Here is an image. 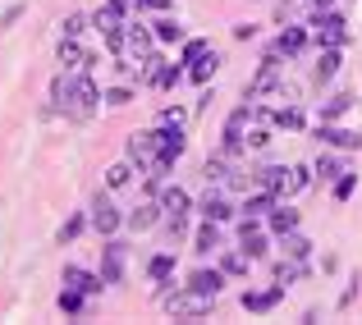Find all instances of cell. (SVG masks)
I'll return each instance as SVG.
<instances>
[{
	"instance_id": "10",
	"label": "cell",
	"mask_w": 362,
	"mask_h": 325,
	"mask_svg": "<svg viewBox=\"0 0 362 325\" xmlns=\"http://www.w3.org/2000/svg\"><path fill=\"white\" fill-rule=\"evenodd\" d=\"M156 142H160V165H175V160L179 156H184V147H188V142H184V133H179V124H165V129H156Z\"/></svg>"
},
{
	"instance_id": "14",
	"label": "cell",
	"mask_w": 362,
	"mask_h": 325,
	"mask_svg": "<svg viewBox=\"0 0 362 325\" xmlns=\"http://www.w3.org/2000/svg\"><path fill=\"white\" fill-rule=\"evenodd\" d=\"M101 280H106V284H119L124 280V243H115V238L106 243V266H101Z\"/></svg>"
},
{
	"instance_id": "32",
	"label": "cell",
	"mask_w": 362,
	"mask_h": 325,
	"mask_svg": "<svg viewBox=\"0 0 362 325\" xmlns=\"http://www.w3.org/2000/svg\"><path fill=\"white\" fill-rule=\"evenodd\" d=\"M202 55H211V42H202V37H193V42H184V55H179V60H184V64H197Z\"/></svg>"
},
{
	"instance_id": "7",
	"label": "cell",
	"mask_w": 362,
	"mask_h": 325,
	"mask_svg": "<svg viewBox=\"0 0 362 325\" xmlns=\"http://www.w3.org/2000/svg\"><path fill=\"white\" fill-rule=\"evenodd\" d=\"M252 179H257V188H266V193H275V197L293 193V165L289 170H284V165H262Z\"/></svg>"
},
{
	"instance_id": "11",
	"label": "cell",
	"mask_w": 362,
	"mask_h": 325,
	"mask_svg": "<svg viewBox=\"0 0 362 325\" xmlns=\"http://www.w3.org/2000/svg\"><path fill=\"white\" fill-rule=\"evenodd\" d=\"M280 298H284V284H271V289H252V293H243V312H252V317H266L271 307H280Z\"/></svg>"
},
{
	"instance_id": "26",
	"label": "cell",
	"mask_w": 362,
	"mask_h": 325,
	"mask_svg": "<svg viewBox=\"0 0 362 325\" xmlns=\"http://www.w3.org/2000/svg\"><path fill=\"white\" fill-rule=\"evenodd\" d=\"M216 247H221V225L206 220V225L197 229V252H216Z\"/></svg>"
},
{
	"instance_id": "15",
	"label": "cell",
	"mask_w": 362,
	"mask_h": 325,
	"mask_svg": "<svg viewBox=\"0 0 362 325\" xmlns=\"http://www.w3.org/2000/svg\"><path fill=\"white\" fill-rule=\"evenodd\" d=\"M266 225H271V234H293V229H298V211H293V206H280L275 202V211L266 215Z\"/></svg>"
},
{
	"instance_id": "12",
	"label": "cell",
	"mask_w": 362,
	"mask_h": 325,
	"mask_svg": "<svg viewBox=\"0 0 362 325\" xmlns=\"http://www.w3.org/2000/svg\"><path fill=\"white\" fill-rule=\"evenodd\" d=\"M101 275L83 271V266H64V289H83V293H101Z\"/></svg>"
},
{
	"instance_id": "37",
	"label": "cell",
	"mask_w": 362,
	"mask_h": 325,
	"mask_svg": "<svg viewBox=\"0 0 362 325\" xmlns=\"http://www.w3.org/2000/svg\"><path fill=\"white\" fill-rule=\"evenodd\" d=\"M354 188H358V175H339L335 179V202H349V197H354Z\"/></svg>"
},
{
	"instance_id": "24",
	"label": "cell",
	"mask_w": 362,
	"mask_h": 325,
	"mask_svg": "<svg viewBox=\"0 0 362 325\" xmlns=\"http://www.w3.org/2000/svg\"><path fill=\"white\" fill-rule=\"evenodd\" d=\"M88 293L83 289H60V312H69V317H83V312H88Z\"/></svg>"
},
{
	"instance_id": "3",
	"label": "cell",
	"mask_w": 362,
	"mask_h": 325,
	"mask_svg": "<svg viewBox=\"0 0 362 325\" xmlns=\"http://www.w3.org/2000/svg\"><path fill=\"white\" fill-rule=\"evenodd\" d=\"M129 160H133L138 170H147L151 184L165 175V165H160V142H156V133H129Z\"/></svg>"
},
{
	"instance_id": "44",
	"label": "cell",
	"mask_w": 362,
	"mask_h": 325,
	"mask_svg": "<svg viewBox=\"0 0 362 325\" xmlns=\"http://www.w3.org/2000/svg\"><path fill=\"white\" fill-rule=\"evenodd\" d=\"M179 119H184V110H179V106H170V110H160V124H179Z\"/></svg>"
},
{
	"instance_id": "8",
	"label": "cell",
	"mask_w": 362,
	"mask_h": 325,
	"mask_svg": "<svg viewBox=\"0 0 362 325\" xmlns=\"http://www.w3.org/2000/svg\"><path fill=\"white\" fill-rule=\"evenodd\" d=\"M88 220H92V229H97V234H106V238L124 225V215L115 211V202H110V197H92V215Z\"/></svg>"
},
{
	"instance_id": "35",
	"label": "cell",
	"mask_w": 362,
	"mask_h": 325,
	"mask_svg": "<svg viewBox=\"0 0 362 325\" xmlns=\"http://www.w3.org/2000/svg\"><path fill=\"white\" fill-rule=\"evenodd\" d=\"M247 261H252V256H247V252H225L221 271H225V275H247Z\"/></svg>"
},
{
	"instance_id": "16",
	"label": "cell",
	"mask_w": 362,
	"mask_h": 325,
	"mask_svg": "<svg viewBox=\"0 0 362 325\" xmlns=\"http://www.w3.org/2000/svg\"><path fill=\"white\" fill-rule=\"evenodd\" d=\"M339 73V46H326V51L317 55V69H312V78L317 83H330Z\"/></svg>"
},
{
	"instance_id": "43",
	"label": "cell",
	"mask_w": 362,
	"mask_h": 325,
	"mask_svg": "<svg viewBox=\"0 0 362 325\" xmlns=\"http://www.w3.org/2000/svg\"><path fill=\"white\" fill-rule=\"evenodd\" d=\"M133 5H138V9H156V14H165L170 0H133Z\"/></svg>"
},
{
	"instance_id": "5",
	"label": "cell",
	"mask_w": 362,
	"mask_h": 325,
	"mask_svg": "<svg viewBox=\"0 0 362 325\" xmlns=\"http://www.w3.org/2000/svg\"><path fill=\"white\" fill-rule=\"evenodd\" d=\"M247 119H252V101H247V106H239V110L230 114V119H225V133H221V156H239Z\"/></svg>"
},
{
	"instance_id": "9",
	"label": "cell",
	"mask_w": 362,
	"mask_h": 325,
	"mask_svg": "<svg viewBox=\"0 0 362 325\" xmlns=\"http://www.w3.org/2000/svg\"><path fill=\"white\" fill-rule=\"evenodd\" d=\"M317 142H321V147H339V151H358V147H362V138H358L354 129H335L330 119H321Z\"/></svg>"
},
{
	"instance_id": "31",
	"label": "cell",
	"mask_w": 362,
	"mask_h": 325,
	"mask_svg": "<svg viewBox=\"0 0 362 325\" xmlns=\"http://www.w3.org/2000/svg\"><path fill=\"white\" fill-rule=\"evenodd\" d=\"M293 280H303V261H293V256H289V261L275 266V284H284V289H289Z\"/></svg>"
},
{
	"instance_id": "42",
	"label": "cell",
	"mask_w": 362,
	"mask_h": 325,
	"mask_svg": "<svg viewBox=\"0 0 362 325\" xmlns=\"http://www.w3.org/2000/svg\"><path fill=\"white\" fill-rule=\"evenodd\" d=\"M312 184V175H308V165H293V193H303V188Z\"/></svg>"
},
{
	"instance_id": "23",
	"label": "cell",
	"mask_w": 362,
	"mask_h": 325,
	"mask_svg": "<svg viewBox=\"0 0 362 325\" xmlns=\"http://www.w3.org/2000/svg\"><path fill=\"white\" fill-rule=\"evenodd\" d=\"M284 256H293V261H308V256H312V243L298 234V229H293V234H284Z\"/></svg>"
},
{
	"instance_id": "28",
	"label": "cell",
	"mask_w": 362,
	"mask_h": 325,
	"mask_svg": "<svg viewBox=\"0 0 362 325\" xmlns=\"http://www.w3.org/2000/svg\"><path fill=\"white\" fill-rule=\"evenodd\" d=\"M349 110H354V97L339 92V97H330L326 106H321V119H339V114H349Z\"/></svg>"
},
{
	"instance_id": "13",
	"label": "cell",
	"mask_w": 362,
	"mask_h": 325,
	"mask_svg": "<svg viewBox=\"0 0 362 325\" xmlns=\"http://www.w3.org/2000/svg\"><path fill=\"white\" fill-rule=\"evenodd\" d=\"M60 64H69V69H92V51H83L78 37H60Z\"/></svg>"
},
{
	"instance_id": "27",
	"label": "cell",
	"mask_w": 362,
	"mask_h": 325,
	"mask_svg": "<svg viewBox=\"0 0 362 325\" xmlns=\"http://www.w3.org/2000/svg\"><path fill=\"white\" fill-rule=\"evenodd\" d=\"M179 78H184V69H179V64H165V60H160V69H156V78H151V88L170 92V88H175Z\"/></svg>"
},
{
	"instance_id": "36",
	"label": "cell",
	"mask_w": 362,
	"mask_h": 325,
	"mask_svg": "<svg viewBox=\"0 0 362 325\" xmlns=\"http://www.w3.org/2000/svg\"><path fill=\"white\" fill-rule=\"evenodd\" d=\"M156 42H184V28H179L175 18H160L156 23Z\"/></svg>"
},
{
	"instance_id": "34",
	"label": "cell",
	"mask_w": 362,
	"mask_h": 325,
	"mask_svg": "<svg viewBox=\"0 0 362 325\" xmlns=\"http://www.w3.org/2000/svg\"><path fill=\"white\" fill-rule=\"evenodd\" d=\"M129 179H133V165H129V160H119V165L106 170V188H124Z\"/></svg>"
},
{
	"instance_id": "40",
	"label": "cell",
	"mask_w": 362,
	"mask_h": 325,
	"mask_svg": "<svg viewBox=\"0 0 362 325\" xmlns=\"http://www.w3.org/2000/svg\"><path fill=\"white\" fill-rule=\"evenodd\" d=\"M83 28H88V14H69L64 18V37H78Z\"/></svg>"
},
{
	"instance_id": "18",
	"label": "cell",
	"mask_w": 362,
	"mask_h": 325,
	"mask_svg": "<svg viewBox=\"0 0 362 325\" xmlns=\"http://www.w3.org/2000/svg\"><path fill=\"white\" fill-rule=\"evenodd\" d=\"M216 69H221V55H216V51H211V55H202V60H197V64H193V69H188V78H193V83H197V88H206V83H211V78H216Z\"/></svg>"
},
{
	"instance_id": "39",
	"label": "cell",
	"mask_w": 362,
	"mask_h": 325,
	"mask_svg": "<svg viewBox=\"0 0 362 325\" xmlns=\"http://www.w3.org/2000/svg\"><path fill=\"white\" fill-rule=\"evenodd\" d=\"M78 234H83V215H74V220H64V229H60V243H74Z\"/></svg>"
},
{
	"instance_id": "46",
	"label": "cell",
	"mask_w": 362,
	"mask_h": 325,
	"mask_svg": "<svg viewBox=\"0 0 362 325\" xmlns=\"http://www.w3.org/2000/svg\"><path fill=\"white\" fill-rule=\"evenodd\" d=\"M110 9H115V14H124V9H129V0H106Z\"/></svg>"
},
{
	"instance_id": "45",
	"label": "cell",
	"mask_w": 362,
	"mask_h": 325,
	"mask_svg": "<svg viewBox=\"0 0 362 325\" xmlns=\"http://www.w3.org/2000/svg\"><path fill=\"white\" fill-rule=\"evenodd\" d=\"M303 5H312V9L321 14V9H330V0H303Z\"/></svg>"
},
{
	"instance_id": "25",
	"label": "cell",
	"mask_w": 362,
	"mask_h": 325,
	"mask_svg": "<svg viewBox=\"0 0 362 325\" xmlns=\"http://www.w3.org/2000/svg\"><path fill=\"white\" fill-rule=\"evenodd\" d=\"M156 211H165V206H156V202H142L138 211L129 215V229H151V225H156Z\"/></svg>"
},
{
	"instance_id": "33",
	"label": "cell",
	"mask_w": 362,
	"mask_h": 325,
	"mask_svg": "<svg viewBox=\"0 0 362 325\" xmlns=\"http://www.w3.org/2000/svg\"><path fill=\"white\" fill-rule=\"evenodd\" d=\"M275 124L280 129H303V106H280L275 110Z\"/></svg>"
},
{
	"instance_id": "29",
	"label": "cell",
	"mask_w": 362,
	"mask_h": 325,
	"mask_svg": "<svg viewBox=\"0 0 362 325\" xmlns=\"http://www.w3.org/2000/svg\"><path fill=\"white\" fill-rule=\"evenodd\" d=\"M202 215L221 225V220H230V215H234V206L225 202V197H206V202H202Z\"/></svg>"
},
{
	"instance_id": "38",
	"label": "cell",
	"mask_w": 362,
	"mask_h": 325,
	"mask_svg": "<svg viewBox=\"0 0 362 325\" xmlns=\"http://www.w3.org/2000/svg\"><path fill=\"white\" fill-rule=\"evenodd\" d=\"M317 175H321V179H339V175H344V165H339L335 156H321V160H317Z\"/></svg>"
},
{
	"instance_id": "41",
	"label": "cell",
	"mask_w": 362,
	"mask_h": 325,
	"mask_svg": "<svg viewBox=\"0 0 362 325\" xmlns=\"http://www.w3.org/2000/svg\"><path fill=\"white\" fill-rule=\"evenodd\" d=\"M106 101H110V106H129L133 92H129V88H110V92H106Z\"/></svg>"
},
{
	"instance_id": "6",
	"label": "cell",
	"mask_w": 362,
	"mask_h": 325,
	"mask_svg": "<svg viewBox=\"0 0 362 325\" xmlns=\"http://www.w3.org/2000/svg\"><path fill=\"white\" fill-rule=\"evenodd\" d=\"M280 83V51L271 46V55H266L262 64H257V78H252V88H247V101H262L266 92Z\"/></svg>"
},
{
	"instance_id": "19",
	"label": "cell",
	"mask_w": 362,
	"mask_h": 325,
	"mask_svg": "<svg viewBox=\"0 0 362 325\" xmlns=\"http://www.w3.org/2000/svg\"><path fill=\"white\" fill-rule=\"evenodd\" d=\"M303 46H308V32H303V28H284L280 42H275V51L280 55H303Z\"/></svg>"
},
{
	"instance_id": "2",
	"label": "cell",
	"mask_w": 362,
	"mask_h": 325,
	"mask_svg": "<svg viewBox=\"0 0 362 325\" xmlns=\"http://www.w3.org/2000/svg\"><path fill=\"white\" fill-rule=\"evenodd\" d=\"M97 101H101V92H97V83L88 78V73H83V78H69V97H64V114H69V119H92V114H97Z\"/></svg>"
},
{
	"instance_id": "20",
	"label": "cell",
	"mask_w": 362,
	"mask_h": 325,
	"mask_svg": "<svg viewBox=\"0 0 362 325\" xmlns=\"http://www.w3.org/2000/svg\"><path fill=\"white\" fill-rule=\"evenodd\" d=\"M271 211H275V193H266V188H262V193H252V197H247V206H243V215H252V220H266Z\"/></svg>"
},
{
	"instance_id": "30",
	"label": "cell",
	"mask_w": 362,
	"mask_h": 325,
	"mask_svg": "<svg viewBox=\"0 0 362 325\" xmlns=\"http://www.w3.org/2000/svg\"><path fill=\"white\" fill-rule=\"evenodd\" d=\"M147 275H151V280H170V275H175V256H170V252L151 256V261H147Z\"/></svg>"
},
{
	"instance_id": "1",
	"label": "cell",
	"mask_w": 362,
	"mask_h": 325,
	"mask_svg": "<svg viewBox=\"0 0 362 325\" xmlns=\"http://www.w3.org/2000/svg\"><path fill=\"white\" fill-rule=\"evenodd\" d=\"M165 312L175 321H197V317H211V293H202V289H193V284H184V289H175V293H165Z\"/></svg>"
},
{
	"instance_id": "21",
	"label": "cell",
	"mask_w": 362,
	"mask_h": 325,
	"mask_svg": "<svg viewBox=\"0 0 362 325\" xmlns=\"http://www.w3.org/2000/svg\"><path fill=\"white\" fill-rule=\"evenodd\" d=\"M129 51L133 55H138V60H147V55H156V51H151V32H147V28H129Z\"/></svg>"
},
{
	"instance_id": "4",
	"label": "cell",
	"mask_w": 362,
	"mask_h": 325,
	"mask_svg": "<svg viewBox=\"0 0 362 325\" xmlns=\"http://www.w3.org/2000/svg\"><path fill=\"white\" fill-rule=\"evenodd\" d=\"M312 28H317L321 46H344L349 42V23H344V14H335V9H321V14L312 18Z\"/></svg>"
},
{
	"instance_id": "22",
	"label": "cell",
	"mask_w": 362,
	"mask_h": 325,
	"mask_svg": "<svg viewBox=\"0 0 362 325\" xmlns=\"http://www.w3.org/2000/svg\"><path fill=\"white\" fill-rule=\"evenodd\" d=\"M160 206H165V215H188V193L184 188H165V193H160Z\"/></svg>"
},
{
	"instance_id": "17",
	"label": "cell",
	"mask_w": 362,
	"mask_h": 325,
	"mask_svg": "<svg viewBox=\"0 0 362 325\" xmlns=\"http://www.w3.org/2000/svg\"><path fill=\"white\" fill-rule=\"evenodd\" d=\"M188 284H193V289H202V293H211V298H216V293L225 289V271H193V275H188Z\"/></svg>"
}]
</instances>
